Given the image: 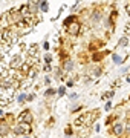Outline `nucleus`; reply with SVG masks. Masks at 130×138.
Returning <instances> with one entry per match:
<instances>
[{
	"label": "nucleus",
	"mask_w": 130,
	"mask_h": 138,
	"mask_svg": "<svg viewBox=\"0 0 130 138\" xmlns=\"http://www.w3.org/2000/svg\"><path fill=\"white\" fill-rule=\"evenodd\" d=\"M18 120H20V123L31 124V123H32V115H31V112H29V111H25V112L18 117Z\"/></svg>",
	"instance_id": "nucleus-1"
},
{
	"label": "nucleus",
	"mask_w": 130,
	"mask_h": 138,
	"mask_svg": "<svg viewBox=\"0 0 130 138\" xmlns=\"http://www.w3.org/2000/svg\"><path fill=\"white\" fill-rule=\"evenodd\" d=\"M14 130H16L17 134H29L31 132V126L29 124H25V123H20Z\"/></svg>",
	"instance_id": "nucleus-2"
},
{
	"label": "nucleus",
	"mask_w": 130,
	"mask_h": 138,
	"mask_svg": "<svg viewBox=\"0 0 130 138\" xmlns=\"http://www.w3.org/2000/svg\"><path fill=\"white\" fill-rule=\"evenodd\" d=\"M3 37H5V40H6L8 43H14V42H16V34H14V32H11L9 29H5Z\"/></svg>",
	"instance_id": "nucleus-3"
},
{
	"label": "nucleus",
	"mask_w": 130,
	"mask_h": 138,
	"mask_svg": "<svg viewBox=\"0 0 130 138\" xmlns=\"http://www.w3.org/2000/svg\"><path fill=\"white\" fill-rule=\"evenodd\" d=\"M20 66H21V57H20V55H14V57L11 58V68L18 69Z\"/></svg>",
	"instance_id": "nucleus-4"
},
{
	"label": "nucleus",
	"mask_w": 130,
	"mask_h": 138,
	"mask_svg": "<svg viewBox=\"0 0 130 138\" xmlns=\"http://www.w3.org/2000/svg\"><path fill=\"white\" fill-rule=\"evenodd\" d=\"M78 31H80V23L74 22V23L69 26V32H70L72 35H75V34H78Z\"/></svg>",
	"instance_id": "nucleus-5"
},
{
	"label": "nucleus",
	"mask_w": 130,
	"mask_h": 138,
	"mask_svg": "<svg viewBox=\"0 0 130 138\" xmlns=\"http://www.w3.org/2000/svg\"><path fill=\"white\" fill-rule=\"evenodd\" d=\"M8 18H9V22H14V23H17V22H18V20L21 18V16H20L18 12H12V14L9 12V16H8Z\"/></svg>",
	"instance_id": "nucleus-6"
},
{
	"label": "nucleus",
	"mask_w": 130,
	"mask_h": 138,
	"mask_svg": "<svg viewBox=\"0 0 130 138\" xmlns=\"http://www.w3.org/2000/svg\"><path fill=\"white\" fill-rule=\"evenodd\" d=\"M122 130H124V127H122V124H121V123H116V124L113 126V132L116 134V135H121V132H122Z\"/></svg>",
	"instance_id": "nucleus-7"
},
{
	"label": "nucleus",
	"mask_w": 130,
	"mask_h": 138,
	"mask_svg": "<svg viewBox=\"0 0 130 138\" xmlns=\"http://www.w3.org/2000/svg\"><path fill=\"white\" fill-rule=\"evenodd\" d=\"M26 98H28V95H26V94H20V95H18V98H17V101H18V103H23V101H26Z\"/></svg>",
	"instance_id": "nucleus-8"
},
{
	"label": "nucleus",
	"mask_w": 130,
	"mask_h": 138,
	"mask_svg": "<svg viewBox=\"0 0 130 138\" xmlns=\"http://www.w3.org/2000/svg\"><path fill=\"white\" fill-rule=\"evenodd\" d=\"M8 132V126L6 124H0V134H6Z\"/></svg>",
	"instance_id": "nucleus-9"
},
{
	"label": "nucleus",
	"mask_w": 130,
	"mask_h": 138,
	"mask_svg": "<svg viewBox=\"0 0 130 138\" xmlns=\"http://www.w3.org/2000/svg\"><path fill=\"white\" fill-rule=\"evenodd\" d=\"M40 6H41L43 11H48V8H49V5L46 3V2H40Z\"/></svg>",
	"instance_id": "nucleus-10"
},
{
	"label": "nucleus",
	"mask_w": 130,
	"mask_h": 138,
	"mask_svg": "<svg viewBox=\"0 0 130 138\" xmlns=\"http://www.w3.org/2000/svg\"><path fill=\"white\" fill-rule=\"evenodd\" d=\"M113 61H115V63H122V58H121L119 55H116V54H115V55H113Z\"/></svg>",
	"instance_id": "nucleus-11"
},
{
	"label": "nucleus",
	"mask_w": 130,
	"mask_h": 138,
	"mask_svg": "<svg viewBox=\"0 0 130 138\" xmlns=\"http://www.w3.org/2000/svg\"><path fill=\"white\" fill-rule=\"evenodd\" d=\"M72 66H74V65H72V61H66L64 69H66V71H70V69H72Z\"/></svg>",
	"instance_id": "nucleus-12"
},
{
	"label": "nucleus",
	"mask_w": 130,
	"mask_h": 138,
	"mask_svg": "<svg viewBox=\"0 0 130 138\" xmlns=\"http://www.w3.org/2000/svg\"><path fill=\"white\" fill-rule=\"evenodd\" d=\"M127 43H129V40H127V38H126V37H124V38H122V40H119V45H121V46H126V45H127Z\"/></svg>",
	"instance_id": "nucleus-13"
},
{
	"label": "nucleus",
	"mask_w": 130,
	"mask_h": 138,
	"mask_svg": "<svg viewBox=\"0 0 130 138\" xmlns=\"http://www.w3.org/2000/svg\"><path fill=\"white\" fill-rule=\"evenodd\" d=\"M99 18H101V12H95V14H93V20H95V22H98Z\"/></svg>",
	"instance_id": "nucleus-14"
},
{
	"label": "nucleus",
	"mask_w": 130,
	"mask_h": 138,
	"mask_svg": "<svg viewBox=\"0 0 130 138\" xmlns=\"http://www.w3.org/2000/svg\"><path fill=\"white\" fill-rule=\"evenodd\" d=\"M31 55H34V54H37V46H31V52H29Z\"/></svg>",
	"instance_id": "nucleus-15"
},
{
	"label": "nucleus",
	"mask_w": 130,
	"mask_h": 138,
	"mask_svg": "<svg viewBox=\"0 0 130 138\" xmlns=\"http://www.w3.org/2000/svg\"><path fill=\"white\" fill-rule=\"evenodd\" d=\"M54 94H55L54 89H48V91H46V97H48V95H54Z\"/></svg>",
	"instance_id": "nucleus-16"
},
{
	"label": "nucleus",
	"mask_w": 130,
	"mask_h": 138,
	"mask_svg": "<svg viewBox=\"0 0 130 138\" xmlns=\"http://www.w3.org/2000/svg\"><path fill=\"white\" fill-rule=\"evenodd\" d=\"M99 74H101V69H99V68L93 69V75H97V77H98V75H99Z\"/></svg>",
	"instance_id": "nucleus-17"
},
{
	"label": "nucleus",
	"mask_w": 130,
	"mask_h": 138,
	"mask_svg": "<svg viewBox=\"0 0 130 138\" xmlns=\"http://www.w3.org/2000/svg\"><path fill=\"white\" fill-rule=\"evenodd\" d=\"M58 94H60V95H64V87H60V89H58Z\"/></svg>",
	"instance_id": "nucleus-18"
},
{
	"label": "nucleus",
	"mask_w": 130,
	"mask_h": 138,
	"mask_svg": "<svg viewBox=\"0 0 130 138\" xmlns=\"http://www.w3.org/2000/svg\"><path fill=\"white\" fill-rule=\"evenodd\" d=\"M45 60H46V63H49V61L52 60V57H50V55H46V57H45Z\"/></svg>",
	"instance_id": "nucleus-19"
},
{
	"label": "nucleus",
	"mask_w": 130,
	"mask_h": 138,
	"mask_svg": "<svg viewBox=\"0 0 130 138\" xmlns=\"http://www.w3.org/2000/svg\"><path fill=\"white\" fill-rule=\"evenodd\" d=\"M77 97H78V95H77V94H72V95H70V100H75V98H77Z\"/></svg>",
	"instance_id": "nucleus-20"
},
{
	"label": "nucleus",
	"mask_w": 130,
	"mask_h": 138,
	"mask_svg": "<svg viewBox=\"0 0 130 138\" xmlns=\"http://www.w3.org/2000/svg\"><path fill=\"white\" fill-rule=\"evenodd\" d=\"M126 9H127V12L130 14V5H127V6H126Z\"/></svg>",
	"instance_id": "nucleus-21"
},
{
	"label": "nucleus",
	"mask_w": 130,
	"mask_h": 138,
	"mask_svg": "<svg viewBox=\"0 0 130 138\" xmlns=\"http://www.w3.org/2000/svg\"><path fill=\"white\" fill-rule=\"evenodd\" d=\"M127 81H129V83H130V77H129V78H127Z\"/></svg>",
	"instance_id": "nucleus-22"
}]
</instances>
